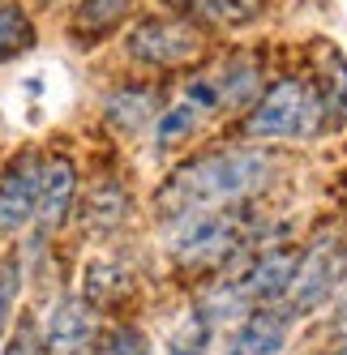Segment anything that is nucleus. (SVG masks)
<instances>
[{
	"mask_svg": "<svg viewBox=\"0 0 347 355\" xmlns=\"http://www.w3.org/2000/svg\"><path fill=\"white\" fill-rule=\"evenodd\" d=\"M279 175V159L266 150H210L189 163H180L155 193V214L176 227L185 218L228 210V206H249L262 197Z\"/></svg>",
	"mask_w": 347,
	"mask_h": 355,
	"instance_id": "f257e3e1",
	"label": "nucleus"
},
{
	"mask_svg": "<svg viewBox=\"0 0 347 355\" xmlns=\"http://www.w3.org/2000/svg\"><path fill=\"white\" fill-rule=\"evenodd\" d=\"M326 129H330V116L309 73L279 78L266 94L253 98V107L240 120V133L249 141H309Z\"/></svg>",
	"mask_w": 347,
	"mask_h": 355,
	"instance_id": "f03ea898",
	"label": "nucleus"
},
{
	"mask_svg": "<svg viewBox=\"0 0 347 355\" xmlns=\"http://www.w3.org/2000/svg\"><path fill=\"white\" fill-rule=\"evenodd\" d=\"M167 248L171 261L180 270H214L240 257V248L253 236V201L249 206H228V210H210L185 218L176 227H167Z\"/></svg>",
	"mask_w": 347,
	"mask_h": 355,
	"instance_id": "7ed1b4c3",
	"label": "nucleus"
},
{
	"mask_svg": "<svg viewBox=\"0 0 347 355\" xmlns=\"http://www.w3.org/2000/svg\"><path fill=\"white\" fill-rule=\"evenodd\" d=\"M347 274V236L339 227H321V232L309 240V248L301 252V261L291 270V283L283 291V304L291 317L321 309L343 283Z\"/></svg>",
	"mask_w": 347,
	"mask_h": 355,
	"instance_id": "20e7f679",
	"label": "nucleus"
},
{
	"mask_svg": "<svg viewBox=\"0 0 347 355\" xmlns=\"http://www.w3.org/2000/svg\"><path fill=\"white\" fill-rule=\"evenodd\" d=\"M206 35L193 26V17H146L129 31V56L151 69H180L202 60Z\"/></svg>",
	"mask_w": 347,
	"mask_h": 355,
	"instance_id": "39448f33",
	"label": "nucleus"
},
{
	"mask_svg": "<svg viewBox=\"0 0 347 355\" xmlns=\"http://www.w3.org/2000/svg\"><path fill=\"white\" fill-rule=\"evenodd\" d=\"M39 171H43V159L35 150H22L5 163V171H0V236H13L35 218Z\"/></svg>",
	"mask_w": 347,
	"mask_h": 355,
	"instance_id": "423d86ee",
	"label": "nucleus"
},
{
	"mask_svg": "<svg viewBox=\"0 0 347 355\" xmlns=\"http://www.w3.org/2000/svg\"><path fill=\"white\" fill-rule=\"evenodd\" d=\"M73 201H78V167H73L69 155H52L43 159V171H39V201H35V227L39 236H56Z\"/></svg>",
	"mask_w": 347,
	"mask_h": 355,
	"instance_id": "0eeeda50",
	"label": "nucleus"
},
{
	"mask_svg": "<svg viewBox=\"0 0 347 355\" xmlns=\"http://www.w3.org/2000/svg\"><path fill=\"white\" fill-rule=\"evenodd\" d=\"M39 347H43V355H90V347H94L90 304L78 295H65L52 309V317H47V325L39 329Z\"/></svg>",
	"mask_w": 347,
	"mask_h": 355,
	"instance_id": "6e6552de",
	"label": "nucleus"
},
{
	"mask_svg": "<svg viewBox=\"0 0 347 355\" xmlns=\"http://www.w3.org/2000/svg\"><path fill=\"white\" fill-rule=\"evenodd\" d=\"M287 325H291V313H275V309H257L244 317V325L232 334L228 343V355H279L283 343H287Z\"/></svg>",
	"mask_w": 347,
	"mask_h": 355,
	"instance_id": "1a4fd4ad",
	"label": "nucleus"
},
{
	"mask_svg": "<svg viewBox=\"0 0 347 355\" xmlns=\"http://www.w3.org/2000/svg\"><path fill=\"white\" fill-rule=\"evenodd\" d=\"M155 116H159V94L151 86H116L103 103V120L125 137L142 133L146 124H155Z\"/></svg>",
	"mask_w": 347,
	"mask_h": 355,
	"instance_id": "9d476101",
	"label": "nucleus"
},
{
	"mask_svg": "<svg viewBox=\"0 0 347 355\" xmlns=\"http://www.w3.org/2000/svg\"><path fill=\"white\" fill-rule=\"evenodd\" d=\"M309 78H313L317 90H321V103H326L330 129H339V124L347 120V60H343L339 47H321V52L313 56Z\"/></svg>",
	"mask_w": 347,
	"mask_h": 355,
	"instance_id": "9b49d317",
	"label": "nucleus"
},
{
	"mask_svg": "<svg viewBox=\"0 0 347 355\" xmlns=\"http://www.w3.org/2000/svg\"><path fill=\"white\" fill-rule=\"evenodd\" d=\"M133 9V0H82L78 9H73V39L78 43H99L108 39L112 31L125 26V17Z\"/></svg>",
	"mask_w": 347,
	"mask_h": 355,
	"instance_id": "f8f14e48",
	"label": "nucleus"
},
{
	"mask_svg": "<svg viewBox=\"0 0 347 355\" xmlns=\"http://www.w3.org/2000/svg\"><path fill=\"white\" fill-rule=\"evenodd\" d=\"M129 214V193L120 180H99L86 197V223L94 232H112V227Z\"/></svg>",
	"mask_w": 347,
	"mask_h": 355,
	"instance_id": "ddd939ff",
	"label": "nucleus"
},
{
	"mask_svg": "<svg viewBox=\"0 0 347 355\" xmlns=\"http://www.w3.org/2000/svg\"><path fill=\"white\" fill-rule=\"evenodd\" d=\"M35 47V21L31 13L13 5V0H0V64L5 60H17Z\"/></svg>",
	"mask_w": 347,
	"mask_h": 355,
	"instance_id": "4468645a",
	"label": "nucleus"
},
{
	"mask_svg": "<svg viewBox=\"0 0 347 355\" xmlns=\"http://www.w3.org/2000/svg\"><path fill=\"white\" fill-rule=\"evenodd\" d=\"M129 291V274L116 261H94L86 270V304H108Z\"/></svg>",
	"mask_w": 347,
	"mask_h": 355,
	"instance_id": "2eb2a0df",
	"label": "nucleus"
},
{
	"mask_svg": "<svg viewBox=\"0 0 347 355\" xmlns=\"http://www.w3.org/2000/svg\"><path fill=\"white\" fill-rule=\"evenodd\" d=\"M210 351V321L202 313H189L167 338V355H206Z\"/></svg>",
	"mask_w": 347,
	"mask_h": 355,
	"instance_id": "dca6fc26",
	"label": "nucleus"
},
{
	"mask_svg": "<svg viewBox=\"0 0 347 355\" xmlns=\"http://www.w3.org/2000/svg\"><path fill=\"white\" fill-rule=\"evenodd\" d=\"M90 355H151V343H146V334H142V329L120 325V329H112V334L94 338Z\"/></svg>",
	"mask_w": 347,
	"mask_h": 355,
	"instance_id": "f3484780",
	"label": "nucleus"
},
{
	"mask_svg": "<svg viewBox=\"0 0 347 355\" xmlns=\"http://www.w3.org/2000/svg\"><path fill=\"white\" fill-rule=\"evenodd\" d=\"M17 291H22V261L5 257V261H0V338H5V325H9Z\"/></svg>",
	"mask_w": 347,
	"mask_h": 355,
	"instance_id": "a211bd4d",
	"label": "nucleus"
},
{
	"mask_svg": "<svg viewBox=\"0 0 347 355\" xmlns=\"http://www.w3.org/2000/svg\"><path fill=\"white\" fill-rule=\"evenodd\" d=\"M335 334L347 338V295L339 300V309H335Z\"/></svg>",
	"mask_w": 347,
	"mask_h": 355,
	"instance_id": "6ab92c4d",
	"label": "nucleus"
},
{
	"mask_svg": "<svg viewBox=\"0 0 347 355\" xmlns=\"http://www.w3.org/2000/svg\"><path fill=\"white\" fill-rule=\"evenodd\" d=\"M163 5H180V9H197L202 0H163Z\"/></svg>",
	"mask_w": 347,
	"mask_h": 355,
	"instance_id": "aec40b11",
	"label": "nucleus"
},
{
	"mask_svg": "<svg viewBox=\"0 0 347 355\" xmlns=\"http://www.w3.org/2000/svg\"><path fill=\"white\" fill-rule=\"evenodd\" d=\"M339 355H347V347H343V351H339Z\"/></svg>",
	"mask_w": 347,
	"mask_h": 355,
	"instance_id": "412c9836",
	"label": "nucleus"
}]
</instances>
